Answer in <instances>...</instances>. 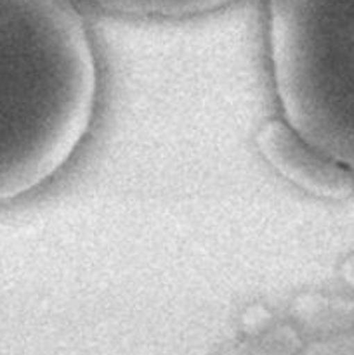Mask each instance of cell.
<instances>
[{
    "label": "cell",
    "instance_id": "6da1fadb",
    "mask_svg": "<svg viewBox=\"0 0 354 355\" xmlns=\"http://www.w3.org/2000/svg\"><path fill=\"white\" fill-rule=\"evenodd\" d=\"M97 62L71 0H0V203L58 175L89 132Z\"/></svg>",
    "mask_w": 354,
    "mask_h": 355
},
{
    "label": "cell",
    "instance_id": "7a4b0ae2",
    "mask_svg": "<svg viewBox=\"0 0 354 355\" xmlns=\"http://www.w3.org/2000/svg\"><path fill=\"white\" fill-rule=\"evenodd\" d=\"M283 120L354 179V0H266Z\"/></svg>",
    "mask_w": 354,
    "mask_h": 355
},
{
    "label": "cell",
    "instance_id": "3957f363",
    "mask_svg": "<svg viewBox=\"0 0 354 355\" xmlns=\"http://www.w3.org/2000/svg\"><path fill=\"white\" fill-rule=\"evenodd\" d=\"M260 156L294 186L319 196H333L353 177L309 146L285 120H267L255 134Z\"/></svg>",
    "mask_w": 354,
    "mask_h": 355
},
{
    "label": "cell",
    "instance_id": "277c9868",
    "mask_svg": "<svg viewBox=\"0 0 354 355\" xmlns=\"http://www.w3.org/2000/svg\"><path fill=\"white\" fill-rule=\"evenodd\" d=\"M80 10L118 19L186 21L224 12L243 0H71Z\"/></svg>",
    "mask_w": 354,
    "mask_h": 355
}]
</instances>
